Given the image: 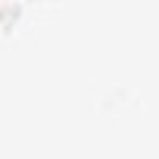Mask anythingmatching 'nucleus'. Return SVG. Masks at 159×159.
Listing matches in <instances>:
<instances>
[]
</instances>
